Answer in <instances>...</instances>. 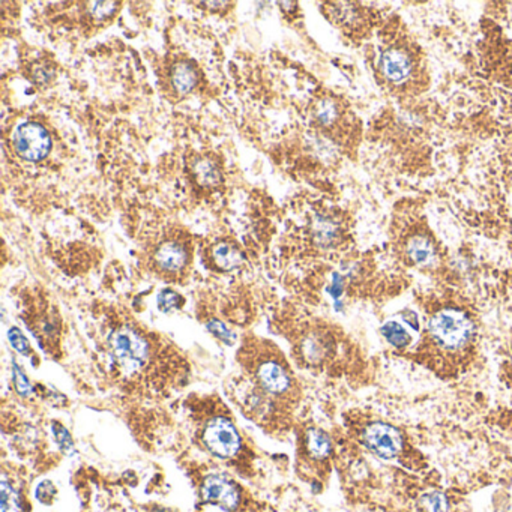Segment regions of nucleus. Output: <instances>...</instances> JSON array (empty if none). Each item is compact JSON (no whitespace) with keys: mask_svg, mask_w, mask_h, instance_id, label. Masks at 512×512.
I'll list each match as a JSON object with an SVG mask.
<instances>
[{"mask_svg":"<svg viewBox=\"0 0 512 512\" xmlns=\"http://www.w3.org/2000/svg\"><path fill=\"white\" fill-rule=\"evenodd\" d=\"M239 355L253 387L278 406L293 400L296 382L278 349L269 343H259L246 346Z\"/></svg>","mask_w":512,"mask_h":512,"instance_id":"f257e3e1","label":"nucleus"},{"mask_svg":"<svg viewBox=\"0 0 512 512\" xmlns=\"http://www.w3.org/2000/svg\"><path fill=\"white\" fill-rule=\"evenodd\" d=\"M429 337L435 346L455 352L466 347L475 337V323L461 310L443 308L430 319Z\"/></svg>","mask_w":512,"mask_h":512,"instance_id":"f03ea898","label":"nucleus"},{"mask_svg":"<svg viewBox=\"0 0 512 512\" xmlns=\"http://www.w3.org/2000/svg\"><path fill=\"white\" fill-rule=\"evenodd\" d=\"M109 349L122 371L134 374L145 368L150 358L147 339L131 326H120L109 335Z\"/></svg>","mask_w":512,"mask_h":512,"instance_id":"7ed1b4c3","label":"nucleus"},{"mask_svg":"<svg viewBox=\"0 0 512 512\" xmlns=\"http://www.w3.org/2000/svg\"><path fill=\"white\" fill-rule=\"evenodd\" d=\"M202 439L207 451L220 458H232L241 449L239 431L223 416H215L206 422Z\"/></svg>","mask_w":512,"mask_h":512,"instance_id":"20e7f679","label":"nucleus"},{"mask_svg":"<svg viewBox=\"0 0 512 512\" xmlns=\"http://www.w3.org/2000/svg\"><path fill=\"white\" fill-rule=\"evenodd\" d=\"M415 54L401 44H391L378 58V71L391 84H403L415 74Z\"/></svg>","mask_w":512,"mask_h":512,"instance_id":"39448f33","label":"nucleus"},{"mask_svg":"<svg viewBox=\"0 0 512 512\" xmlns=\"http://www.w3.org/2000/svg\"><path fill=\"white\" fill-rule=\"evenodd\" d=\"M14 147L18 155L27 161H40L49 155L51 140L49 132L33 122L23 123L14 132Z\"/></svg>","mask_w":512,"mask_h":512,"instance_id":"423d86ee","label":"nucleus"},{"mask_svg":"<svg viewBox=\"0 0 512 512\" xmlns=\"http://www.w3.org/2000/svg\"><path fill=\"white\" fill-rule=\"evenodd\" d=\"M362 442L377 457L391 460L403 449L401 433L385 422L369 424L362 431Z\"/></svg>","mask_w":512,"mask_h":512,"instance_id":"0eeeda50","label":"nucleus"},{"mask_svg":"<svg viewBox=\"0 0 512 512\" xmlns=\"http://www.w3.org/2000/svg\"><path fill=\"white\" fill-rule=\"evenodd\" d=\"M202 496L207 504L216 505L224 511H233L238 508L241 495L238 487L224 477H207L202 487Z\"/></svg>","mask_w":512,"mask_h":512,"instance_id":"6e6552de","label":"nucleus"},{"mask_svg":"<svg viewBox=\"0 0 512 512\" xmlns=\"http://www.w3.org/2000/svg\"><path fill=\"white\" fill-rule=\"evenodd\" d=\"M154 260L159 272L176 275L185 269L188 263V251L184 243L179 241H166L157 248Z\"/></svg>","mask_w":512,"mask_h":512,"instance_id":"1a4fd4ad","label":"nucleus"},{"mask_svg":"<svg viewBox=\"0 0 512 512\" xmlns=\"http://www.w3.org/2000/svg\"><path fill=\"white\" fill-rule=\"evenodd\" d=\"M212 255H214V262L216 266L223 271H232L234 268L241 266V263H242L241 251L227 242L218 243L212 251Z\"/></svg>","mask_w":512,"mask_h":512,"instance_id":"9d476101","label":"nucleus"},{"mask_svg":"<svg viewBox=\"0 0 512 512\" xmlns=\"http://www.w3.org/2000/svg\"><path fill=\"white\" fill-rule=\"evenodd\" d=\"M305 451L312 460H325L330 452V440L320 430H310L305 434Z\"/></svg>","mask_w":512,"mask_h":512,"instance_id":"9b49d317","label":"nucleus"},{"mask_svg":"<svg viewBox=\"0 0 512 512\" xmlns=\"http://www.w3.org/2000/svg\"><path fill=\"white\" fill-rule=\"evenodd\" d=\"M197 83L195 71L189 63H176L172 70V84L177 93L185 95L191 90Z\"/></svg>","mask_w":512,"mask_h":512,"instance_id":"f8f14e48","label":"nucleus"},{"mask_svg":"<svg viewBox=\"0 0 512 512\" xmlns=\"http://www.w3.org/2000/svg\"><path fill=\"white\" fill-rule=\"evenodd\" d=\"M407 254H409V257L415 263H426L431 260L433 254H434V248H433V245L429 242V239L422 238V236H418V238H413L409 242V245H407Z\"/></svg>","mask_w":512,"mask_h":512,"instance_id":"ddd939ff","label":"nucleus"},{"mask_svg":"<svg viewBox=\"0 0 512 512\" xmlns=\"http://www.w3.org/2000/svg\"><path fill=\"white\" fill-rule=\"evenodd\" d=\"M0 511L2 512H23V504L20 495L9 486L3 478L0 483Z\"/></svg>","mask_w":512,"mask_h":512,"instance_id":"4468645a","label":"nucleus"},{"mask_svg":"<svg viewBox=\"0 0 512 512\" xmlns=\"http://www.w3.org/2000/svg\"><path fill=\"white\" fill-rule=\"evenodd\" d=\"M194 173L197 181L200 182V185L203 186H215L218 182H220V172L215 167L214 163H211L209 159H200L197 161V164L194 167Z\"/></svg>","mask_w":512,"mask_h":512,"instance_id":"2eb2a0df","label":"nucleus"},{"mask_svg":"<svg viewBox=\"0 0 512 512\" xmlns=\"http://www.w3.org/2000/svg\"><path fill=\"white\" fill-rule=\"evenodd\" d=\"M382 334L392 346L400 349L406 347L412 341L409 332H407L406 328H403L400 323H397V321H387V323L382 328Z\"/></svg>","mask_w":512,"mask_h":512,"instance_id":"dca6fc26","label":"nucleus"},{"mask_svg":"<svg viewBox=\"0 0 512 512\" xmlns=\"http://www.w3.org/2000/svg\"><path fill=\"white\" fill-rule=\"evenodd\" d=\"M448 499L442 493H429L421 497L419 508L422 512H448Z\"/></svg>","mask_w":512,"mask_h":512,"instance_id":"f3484780","label":"nucleus"},{"mask_svg":"<svg viewBox=\"0 0 512 512\" xmlns=\"http://www.w3.org/2000/svg\"><path fill=\"white\" fill-rule=\"evenodd\" d=\"M314 238H316L317 243L328 246V245H330L332 242L335 241L337 229L334 225H332V223H329L326 220H321V221L317 223L316 229H314Z\"/></svg>","mask_w":512,"mask_h":512,"instance_id":"a211bd4d","label":"nucleus"},{"mask_svg":"<svg viewBox=\"0 0 512 512\" xmlns=\"http://www.w3.org/2000/svg\"><path fill=\"white\" fill-rule=\"evenodd\" d=\"M53 433H54V438L56 440H58L61 449L65 452L71 455L74 452V442L71 439V435L68 433V430L65 429L63 425L61 424H54L53 425Z\"/></svg>","mask_w":512,"mask_h":512,"instance_id":"6ab92c4d","label":"nucleus"},{"mask_svg":"<svg viewBox=\"0 0 512 512\" xmlns=\"http://www.w3.org/2000/svg\"><path fill=\"white\" fill-rule=\"evenodd\" d=\"M116 2H95L90 5L89 13L95 20H106L116 11Z\"/></svg>","mask_w":512,"mask_h":512,"instance_id":"aec40b11","label":"nucleus"},{"mask_svg":"<svg viewBox=\"0 0 512 512\" xmlns=\"http://www.w3.org/2000/svg\"><path fill=\"white\" fill-rule=\"evenodd\" d=\"M181 302H182L181 296H179L177 293H175L172 290H164L158 296V305L163 311H170L173 308L181 307Z\"/></svg>","mask_w":512,"mask_h":512,"instance_id":"412c9836","label":"nucleus"},{"mask_svg":"<svg viewBox=\"0 0 512 512\" xmlns=\"http://www.w3.org/2000/svg\"><path fill=\"white\" fill-rule=\"evenodd\" d=\"M8 335H9V341H11V344L15 350H18V352L23 353V355L31 353L29 343H27V339L24 338V335L17 328H13L11 330H9Z\"/></svg>","mask_w":512,"mask_h":512,"instance_id":"4be33fe9","label":"nucleus"},{"mask_svg":"<svg viewBox=\"0 0 512 512\" xmlns=\"http://www.w3.org/2000/svg\"><path fill=\"white\" fill-rule=\"evenodd\" d=\"M56 496V488L50 481H44L36 488V497L44 505H50Z\"/></svg>","mask_w":512,"mask_h":512,"instance_id":"5701e85b","label":"nucleus"},{"mask_svg":"<svg viewBox=\"0 0 512 512\" xmlns=\"http://www.w3.org/2000/svg\"><path fill=\"white\" fill-rule=\"evenodd\" d=\"M207 329H209L211 332H214V334H215L218 338H221L223 341H225V343H232V341H233L232 332H230L229 329H227V328L221 323V321H218V320H212V321H209V323H207Z\"/></svg>","mask_w":512,"mask_h":512,"instance_id":"b1692460","label":"nucleus"},{"mask_svg":"<svg viewBox=\"0 0 512 512\" xmlns=\"http://www.w3.org/2000/svg\"><path fill=\"white\" fill-rule=\"evenodd\" d=\"M15 373H17V376H15V385H17V390L20 391L23 395H26L27 392L31 391V386H29V383H27L26 377H24L20 371H18L17 368H15Z\"/></svg>","mask_w":512,"mask_h":512,"instance_id":"393cba45","label":"nucleus"}]
</instances>
